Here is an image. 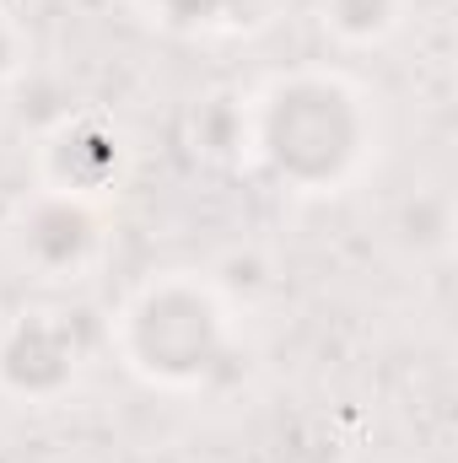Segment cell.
Instances as JSON below:
<instances>
[{
	"label": "cell",
	"instance_id": "cell-1",
	"mask_svg": "<svg viewBox=\"0 0 458 463\" xmlns=\"http://www.w3.org/2000/svg\"><path fill=\"white\" fill-rule=\"evenodd\" d=\"M243 146L291 194H340L372 156L367 92L324 65L286 71L243 109Z\"/></svg>",
	"mask_w": 458,
	"mask_h": 463
},
{
	"label": "cell",
	"instance_id": "cell-2",
	"mask_svg": "<svg viewBox=\"0 0 458 463\" xmlns=\"http://www.w3.org/2000/svg\"><path fill=\"white\" fill-rule=\"evenodd\" d=\"M232 345L227 302L200 275H151L114 318L119 361L162 393L205 388Z\"/></svg>",
	"mask_w": 458,
	"mask_h": 463
},
{
	"label": "cell",
	"instance_id": "cell-3",
	"mask_svg": "<svg viewBox=\"0 0 458 463\" xmlns=\"http://www.w3.org/2000/svg\"><path fill=\"white\" fill-rule=\"evenodd\" d=\"M11 253L38 280H81L103 253V216L92 200L38 189L11 216Z\"/></svg>",
	"mask_w": 458,
	"mask_h": 463
},
{
	"label": "cell",
	"instance_id": "cell-4",
	"mask_svg": "<svg viewBox=\"0 0 458 463\" xmlns=\"http://www.w3.org/2000/svg\"><path fill=\"white\" fill-rule=\"evenodd\" d=\"M81 350L60 313H22L0 335V393L16 404H54L76 388Z\"/></svg>",
	"mask_w": 458,
	"mask_h": 463
},
{
	"label": "cell",
	"instance_id": "cell-5",
	"mask_svg": "<svg viewBox=\"0 0 458 463\" xmlns=\"http://www.w3.org/2000/svg\"><path fill=\"white\" fill-rule=\"evenodd\" d=\"M129 167V146L109 118L76 114L60 118V129L43 140V189L76 194V200H103L124 184Z\"/></svg>",
	"mask_w": 458,
	"mask_h": 463
},
{
	"label": "cell",
	"instance_id": "cell-6",
	"mask_svg": "<svg viewBox=\"0 0 458 463\" xmlns=\"http://www.w3.org/2000/svg\"><path fill=\"white\" fill-rule=\"evenodd\" d=\"M146 16L167 33H243L259 27L270 0H140Z\"/></svg>",
	"mask_w": 458,
	"mask_h": 463
},
{
	"label": "cell",
	"instance_id": "cell-7",
	"mask_svg": "<svg viewBox=\"0 0 458 463\" xmlns=\"http://www.w3.org/2000/svg\"><path fill=\"white\" fill-rule=\"evenodd\" d=\"M405 0H319V22L340 49H377L394 38Z\"/></svg>",
	"mask_w": 458,
	"mask_h": 463
},
{
	"label": "cell",
	"instance_id": "cell-8",
	"mask_svg": "<svg viewBox=\"0 0 458 463\" xmlns=\"http://www.w3.org/2000/svg\"><path fill=\"white\" fill-rule=\"evenodd\" d=\"M453 232V211L443 194H415V205L405 211V237L415 242V253H443Z\"/></svg>",
	"mask_w": 458,
	"mask_h": 463
}]
</instances>
